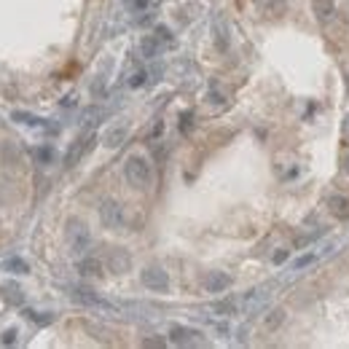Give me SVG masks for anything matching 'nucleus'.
Here are the masks:
<instances>
[{
	"instance_id": "nucleus-10",
	"label": "nucleus",
	"mask_w": 349,
	"mask_h": 349,
	"mask_svg": "<svg viewBox=\"0 0 349 349\" xmlns=\"http://www.w3.org/2000/svg\"><path fill=\"white\" fill-rule=\"evenodd\" d=\"M328 207H330V212L336 215V218H349V199L341 196V193L328 199Z\"/></svg>"
},
{
	"instance_id": "nucleus-2",
	"label": "nucleus",
	"mask_w": 349,
	"mask_h": 349,
	"mask_svg": "<svg viewBox=\"0 0 349 349\" xmlns=\"http://www.w3.org/2000/svg\"><path fill=\"white\" fill-rule=\"evenodd\" d=\"M67 242H70V250H73L75 255H83L89 250L91 245V237H89V228L83 220H70L67 223Z\"/></svg>"
},
{
	"instance_id": "nucleus-21",
	"label": "nucleus",
	"mask_w": 349,
	"mask_h": 349,
	"mask_svg": "<svg viewBox=\"0 0 349 349\" xmlns=\"http://www.w3.org/2000/svg\"><path fill=\"white\" fill-rule=\"evenodd\" d=\"M145 78H148V75H145L143 70H137V73H135V75H132V78H129V86H132V89L143 86V83H145Z\"/></svg>"
},
{
	"instance_id": "nucleus-6",
	"label": "nucleus",
	"mask_w": 349,
	"mask_h": 349,
	"mask_svg": "<svg viewBox=\"0 0 349 349\" xmlns=\"http://www.w3.org/2000/svg\"><path fill=\"white\" fill-rule=\"evenodd\" d=\"M231 285V277L223 274V271H209L207 279H204V288L207 293H223Z\"/></svg>"
},
{
	"instance_id": "nucleus-3",
	"label": "nucleus",
	"mask_w": 349,
	"mask_h": 349,
	"mask_svg": "<svg viewBox=\"0 0 349 349\" xmlns=\"http://www.w3.org/2000/svg\"><path fill=\"white\" fill-rule=\"evenodd\" d=\"M99 220L105 228H121L124 226V207L115 199H102L99 201Z\"/></svg>"
},
{
	"instance_id": "nucleus-17",
	"label": "nucleus",
	"mask_w": 349,
	"mask_h": 349,
	"mask_svg": "<svg viewBox=\"0 0 349 349\" xmlns=\"http://www.w3.org/2000/svg\"><path fill=\"white\" fill-rule=\"evenodd\" d=\"M209 309H212L215 314L226 317V314H231V312H234V304H231V301H218V304H212Z\"/></svg>"
},
{
	"instance_id": "nucleus-16",
	"label": "nucleus",
	"mask_w": 349,
	"mask_h": 349,
	"mask_svg": "<svg viewBox=\"0 0 349 349\" xmlns=\"http://www.w3.org/2000/svg\"><path fill=\"white\" fill-rule=\"evenodd\" d=\"M11 119L19 121V124H25V127H41V124H43L41 119H38V115H33V113H22V110H14Z\"/></svg>"
},
{
	"instance_id": "nucleus-23",
	"label": "nucleus",
	"mask_w": 349,
	"mask_h": 349,
	"mask_svg": "<svg viewBox=\"0 0 349 349\" xmlns=\"http://www.w3.org/2000/svg\"><path fill=\"white\" fill-rule=\"evenodd\" d=\"M17 341V330H6L3 333V344H14Z\"/></svg>"
},
{
	"instance_id": "nucleus-4",
	"label": "nucleus",
	"mask_w": 349,
	"mask_h": 349,
	"mask_svg": "<svg viewBox=\"0 0 349 349\" xmlns=\"http://www.w3.org/2000/svg\"><path fill=\"white\" fill-rule=\"evenodd\" d=\"M143 285L148 290H167L169 288V274L161 266H148V269H143Z\"/></svg>"
},
{
	"instance_id": "nucleus-1",
	"label": "nucleus",
	"mask_w": 349,
	"mask_h": 349,
	"mask_svg": "<svg viewBox=\"0 0 349 349\" xmlns=\"http://www.w3.org/2000/svg\"><path fill=\"white\" fill-rule=\"evenodd\" d=\"M124 175H127L129 185H135V188H148L153 180V169L145 156H129L127 167H124Z\"/></svg>"
},
{
	"instance_id": "nucleus-27",
	"label": "nucleus",
	"mask_w": 349,
	"mask_h": 349,
	"mask_svg": "<svg viewBox=\"0 0 349 349\" xmlns=\"http://www.w3.org/2000/svg\"><path fill=\"white\" fill-rule=\"evenodd\" d=\"M285 258H288V250H279V253L274 255V263H282Z\"/></svg>"
},
{
	"instance_id": "nucleus-8",
	"label": "nucleus",
	"mask_w": 349,
	"mask_h": 349,
	"mask_svg": "<svg viewBox=\"0 0 349 349\" xmlns=\"http://www.w3.org/2000/svg\"><path fill=\"white\" fill-rule=\"evenodd\" d=\"M127 127H113V129H107L105 132V137H102V143H105V148H119V145L127 140Z\"/></svg>"
},
{
	"instance_id": "nucleus-24",
	"label": "nucleus",
	"mask_w": 349,
	"mask_h": 349,
	"mask_svg": "<svg viewBox=\"0 0 349 349\" xmlns=\"http://www.w3.org/2000/svg\"><path fill=\"white\" fill-rule=\"evenodd\" d=\"M143 346H164V338H145Z\"/></svg>"
},
{
	"instance_id": "nucleus-19",
	"label": "nucleus",
	"mask_w": 349,
	"mask_h": 349,
	"mask_svg": "<svg viewBox=\"0 0 349 349\" xmlns=\"http://www.w3.org/2000/svg\"><path fill=\"white\" fill-rule=\"evenodd\" d=\"M282 317H285L282 309H274V312H271V314L266 317V325H269V328H277V325L282 322Z\"/></svg>"
},
{
	"instance_id": "nucleus-13",
	"label": "nucleus",
	"mask_w": 349,
	"mask_h": 349,
	"mask_svg": "<svg viewBox=\"0 0 349 349\" xmlns=\"http://www.w3.org/2000/svg\"><path fill=\"white\" fill-rule=\"evenodd\" d=\"M89 143H91V140H81V143H75L73 148L67 151V156H65V167H73L75 161H78V159L83 156V153H86V148H89Z\"/></svg>"
},
{
	"instance_id": "nucleus-25",
	"label": "nucleus",
	"mask_w": 349,
	"mask_h": 349,
	"mask_svg": "<svg viewBox=\"0 0 349 349\" xmlns=\"http://www.w3.org/2000/svg\"><path fill=\"white\" fill-rule=\"evenodd\" d=\"M35 156L41 159V161H51V151H49V148H41V151L35 153Z\"/></svg>"
},
{
	"instance_id": "nucleus-14",
	"label": "nucleus",
	"mask_w": 349,
	"mask_h": 349,
	"mask_svg": "<svg viewBox=\"0 0 349 349\" xmlns=\"http://www.w3.org/2000/svg\"><path fill=\"white\" fill-rule=\"evenodd\" d=\"M140 54H143V57H148V59L156 57V54H159V41L153 35H145L143 41H140Z\"/></svg>"
},
{
	"instance_id": "nucleus-22",
	"label": "nucleus",
	"mask_w": 349,
	"mask_h": 349,
	"mask_svg": "<svg viewBox=\"0 0 349 349\" xmlns=\"http://www.w3.org/2000/svg\"><path fill=\"white\" fill-rule=\"evenodd\" d=\"M6 298L11 301V304H22V293L17 288H11V290H6Z\"/></svg>"
},
{
	"instance_id": "nucleus-28",
	"label": "nucleus",
	"mask_w": 349,
	"mask_h": 349,
	"mask_svg": "<svg viewBox=\"0 0 349 349\" xmlns=\"http://www.w3.org/2000/svg\"><path fill=\"white\" fill-rule=\"evenodd\" d=\"M306 263H312V255H304V258L298 261V266H306Z\"/></svg>"
},
{
	"instance_id": "nucleus-20",
	"label": "nucleus",
	"mask_w": 349,
	"mask_h": 349,
	"mask_svg": "<svg viewBox=\"0 0 349 349\" xmlns=\"http://www.w3.org/2000/svg\"><path fill=\"white\" fill-rule=\"evenodd\" d=\"M263 9H266L269 14H279L285 9V0H266V6H263Z\"/></svg>"
},
{
	"instance_id": "nucleus-29",
	"label": "nucleus",
	"mask_w": 349,
	"mask_h": 349,
	"mask_svg": "<svg viewBox=\"0 0 349 349\" xmlns=\"http://www.w3.org/2000/svg\"><path fill=\"white\" fill-rule=\"evenodd\" d=\"M344 169H346V172H349V156L344 159Z\"/></svg>"
},
{
	"instance_id": "nucleus-15",
	"label": "nucleus",
	"mask_w": 349,
	"mask_h": 349,
	"mask_svg": "<svg viewBox=\"0 0 349 349\" xmlns=\"http://www.w3.org/2000/svg\"><path fill=\"white\" fill-rule=\"evenodd\" d=\"M3 271H11V274H27L30 266L22 258H6L3 261Z\"/></svg>"
},
{
	"instance_id": "nucleus-11",
	"label": "nucleus",
	"mask_w": 349,
	"mask_h": 349,
	"mask_svg": "<svg viewBox=\"0 0 349 349\" xmlns=\"http://www.w3.org/2000/svg\"><path fill=\"white\" fill-rule=\"evenodd\" d=\"M78 274L81 277H99L102 274V263L97 258H81L78 261Z\"/></svg>"
},
{
	"instance_id": "nucleus-5",
	"label": "nucleus",
	"mask_w": 349,
	"mask_h": 349,
	"mask_svg": "<svg viewBox=\"0 0 349 349\" xmlns=\"http://www.w3.org/2000/svg\"><path fill=\"white\" fill-rule=\"evenodd\" d=\"M107 269L115 271V274H124V271L132 269V255L124 250V247H113L107 253Z\"/></svg>"
},
{
	"instance_id": "nucleus-18",
	"label": "nucleus",
	"mask_w": 349,
	"mask_h": 349,
	"mask_svg": "<svg viewBox=\"0 0 349 349\" xmlns=\"http://www.w3.org/2000/svg\"><path fill=\"white\" fill-rule=\"evenodd\" d=\"M25 317H27V320H33V322H38V325H46V322H51V320H54L51 314H43V312H30V309L25 312Z\"/></svg>"
},
{
	"instance_id": "nucleus-7",
	"label": "nucleus",
	"mask_w": 349,
	"mask_h": 349,
	"mask_svg": "<svg viewBox=\"0 0 349 349\" xmlns=\"http://www.w3.org/2000/svg\"><path fill=\"white\" fill-rule=\"evenodd\" d=\"M193 336H199V333H193V330H188V328H180V325H175L172 330H169V341L172 344H177V346H185V344H193Z\"/></svg>"
},
{
	"instance_id": "nucleus-9",
	"label": "nucleus",
	"mask_w": 349,
	"mask_h": 349,
	"mask_svg": "<svg viewBox=\"0 0 349 349\" xmlns=\"http://www.w3.org/2000/svg\"><path fill=\"white\" fill-rule=\"evenodd\" d=\"M70 296H73V301H78V304H83V306H107V304H102V301H99L91 290H86V288H75Z\"/></svg>"
},
{
	"instance_id": "nucleus-12",
	"label": "nucleus",
	"mask_w": 349,
	"mask_h": 349,
	"mask_svg": "<svg viewBox=\"0 0 349 349\" xmlns=\"http://www.w3.org/2000/svg\"><path fill=\"white\" fill-rule=\"evenodd\" d=\"M312 11H314V17L320 22H328L333 17V11H336V6H333V0H314Z\"/></svg>"
},
{
	"instance_id": "nucleus-26",
	"label": "nucleus",
	"mask_w": 349,
	"mask_h": 349,
	"mask_svg": "<svg viewBox=\"0 0 349 349\" xmlns=\"http://www.w3.org/2000/svg\"><path fill=\"white\" fill-rule=\"evenodd\" d=\"M180 129H191V113H183V124H180Z\"/></svg>"
}]
</instances>
